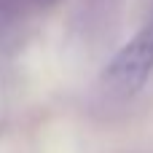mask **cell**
Masks as SVG:
<instances>
[{
  "label": "cell",
  "instance_id": "cell-1",
  "mask_svg": "<svg viewBox=\"0 0 153 153\" xmlns=\"http://www.w3.org/2000/svg\"><path fill=\"white\" fill-rule=\"evenodd\" d=\"M153 73V22L137 32L105 67L102 86L113 97H129L134 94Z\"/></svg>",
  "mask_w": 153,
  "mask_h": 153
}]
</instances>
